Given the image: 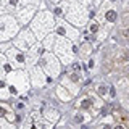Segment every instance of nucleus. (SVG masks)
Wrapping results in <instances>:
<instances>
[{
  "label": "nucleus",
  "mask_w": 129,
  "mask_h": 129,
  "mask_svg": "<svg viewBox=\"0 0 129 129\" xmlns=\"http://www.w3.org/2000/svg\"><path fill=\"white\" fill-rule=\"evenodd\" d=\"M116 129H124V127L123 126H116Z\"/></svg>",
  "instance_id": "nucleus-1"
},
{
  "label": "nucleus",
  "mask_w": 129,
  "mask_h": 129,
  "mask_svg": "<svg viewBox=\"0 0 129 129\" xmlns=\"http://www.w3.org/2000/svg\"><path fill=\"white\" fill-rule=\"evenodd\" d=\"M126 37H129V29H127V31H126Z\"/></svg>",
  "instance_id": "nucleus-2"
}]
</instances>
